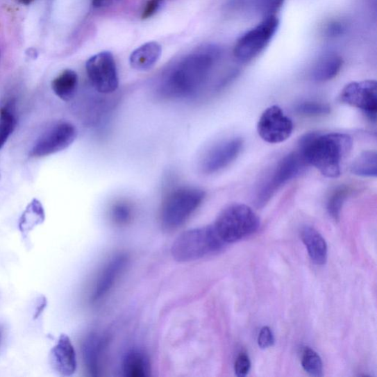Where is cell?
Returning a JSON list of instances; mask_svg holds the SVG:
<instances>
[{
	"mask_svg": "<svg viewBox=\"0 0 377 377\" xmlns=\"http://www.w3.org/2000/svg\"><path fill=\"white\" fill-rule=\"evenodd\" d=\"M351 137L342 133H309L299 144V152L308 165L318 169L320 173L331 178L342 174V163L352 149Z\"/></svg>",
	"mask_w": 377,
	"mask_h": 377,
	"instance_id": "cell-1",
	"label": "cell"
},
{
	"mask_svg": "<svg viewBox=\"0 0 377 377\" xmlns=\"http://www.w3.org/2000/svg\"><path fill=\"white\" fill-rule=\"evenodd\" d=\"M217 53L213 49L180 66L163 82L160 95L168 99H179L196 93L208 77Z\"/></svg>",
	"mask_w": 377,
	"mask_h": 377,
	"instance_id": "cell-2",
	"label": "cell"
},
{
	"mask_svg": "<svg viewBox=\"0 0 377 377\" xmlns=\"http://www.w3.org/2000/svg\"><path fill=\"white\" fill-rule=\"evenodd\" d=\"M205 192L199 187L183 186L169 192L160 210V222L165 231H174L184 225L201 205Z\"/></svg>",
	"mask_w": 377,
	"mask_h": 377,
	"instance_id": "cell-3",
	"label": "cell"
},
{
	"mask_svg": "<svg viewBox=\"0 0 377 377\" xmlns=\"http://www.w3.org/2000/svg\"><path fill=\"white\" fill-rule=\"evenodd\" d=\"M226 246L213 225L192 228L174 241L171 253L181 262L196 261L220 251Z\"/></svg>",
	"mask_w": 377,
	"mask_h": 377,
	"instance_id": "cell-4",
	"label": "cell"
},
{
	"mask_svg": "<svg viewBox=\"0 0 377 377\" xmlns=\"http://www.w3.org/2000/svg\"><path fill=\"white\" fill-rule=\"evenodd\" d=\"M212 225L219 237L226 245L258 232L260 221L249 206L234 203L226 206Z\"/></svg>",
	"mask_w": 377,
	"mask_h": 377,
	"instance_id": "cell-5",
	"label": "cell"
},
{
	"mask_svg": "<svg viewBox=\"0 0 377 377\" xmlns=\"http://www.w3.org/2000/svg\"><path fill=\"white\" fill-rule=\"evenodd\" d=\"M279 26L276 16L265 17L256 27L243 34L234 47L235 57L248 62L258 57L269 44Z\"/></svg>",
	"mask_w": 377,
	"mask_h": 377,
	"instance_id": "cell-6",
	"label": "cell"
},
{
	"mask_svg": "<svg viewBox=\"0 0 377 377\" xmlns=\"http://www.w3.org/2000/svg\"><path fill=\"white\" fill-rule=\"evenodd\" d=\"M307 165L298 150L284 157L278 164L271 176L261 187L257 198L258 208H262L279 188L299 176Z\"/></svg>",
	"mask_w": 377,
	"mask_h": 377,
	"instance_id": "cell-7",
	"label": "cell"
},
{
	"mask_svg": "<svg viewBox=\"0 0 377 377\" xmlns=\"http://www.w3.org/2000/svg\"><path fill=\"white\" fill-rule=\"evenodd\" d=\"M78 137L76 127L69 122H60L35 141L29 153L32 158H43L67 149Z\"/></svg>",
	"mask_w": 377,
	"mask_h": 377,
	"instance_id": "cell-8",
	"label": "cell"
},
{
	"mask_svg": "<svg viewBox=\"0 0 377 377\" xmlns=\"http://www.w3.org/2000/svg\"><path fill=\"white\" fill-rule=\"evenodd\" d=\"M86 69L90 81L97 92L106 94L118 89V72L112 53L104 51L93 56L87 60Z\"/></svg>",
	"mask_w": 377,
	"mask_h": 377,
	"instance_id": "cell-9",
	"label": "cell"
},
{
	"mask_svg": "<svg viewBox=\"0 0 377 377\" xmlns=\"http://www.w3.org/2000/svg\"><path fill=\"white\" fill-rule=\"evenodd\" d=\"M343 103L360 109L370 120L376 122L377 114V83L367 80L346 85L340 95Z\"/></svg>",
	"mask_w": 377,
	"mask_h": 377,
	"instance_id": "cell-10",
	"label": "cell"
},
{
	"mask_svg": "<svg viewBox=\"0 0 377 377\" xmlns=\"http://www.w3.org/2000/svg\"><path fill=\"white\" fill-rule=\"evenodd\" d=\"M293 131V121L278 106L266 108L258 124V135L262 140L270 144L286 141L290 137Z\"/></svg>",
	"mask_w": 377,
	"mask_h": 377,
	"instance_id": "cell-11",
	"label": "cell"
},
{
	"mask_svg": "<svg viewBox=\"0 0 377 377\" xmlns=\"http://www.w3.org/2000/svg\"><path fill=\"white\" fill-rule=\"evenodd\" d=\"M242 138H233L215 146L203 157L201 169L205 174H213L232 164L243 148Z\"/></svg>",
	"mask_w": 377,
	"mask_h": 377,
	"instance_id": "cell-12",
	"label": "cell"
},
{
	"mask_svg": "<svg viewBox=\"0 0 377 377\" xmlns=\"http://www.w3.org/2000/svg\"><path fill=\"white\" fill-rule=\"evenodd\" d=\"M128 261V257L126 253H118L108 261L97 278L91 297L92 303H99L106 296L126 269Z\"/></svg>",
	"mask_w": 377,
	"mask_h": 377,
	"instance_id": "cell-13",
	"label": "cell"
},
{
	"mask_svg": "<svg viewBox=\"0 0 377 377\" xmlns=\"http://www.w3.org/2000/svg\"><path fill=\"white\" fill-rule=\"evenodd\" d=\"M51 361L54 369L60 375L70 376L75 374L77 369L76 351L67 335H60L51 350Z\"/></svg>",
	"mask_w": 377,
	"mask_h": 377,
	"instance_id": "cell-14",
	"label": "cell"
},
{
	"mask_svg": "<svg viewBox=\"0 0 377 377\" xmlns=\"http://www.w3.org/2000/svg\"><path fill=\"white\" fill-rule=\"evenodd\" d=\"M344 65V60L336 53H326L321 56L313 65L311 78L318 83L329 81L335 78Z\"/></svg>",
	"mask_w": 377,
	"mask_h": 377,
	"instance_id": "cell-15",
	"label": "cell"
},
{
	"mask_svg": "<svg viewBox=\"0 0 377 377\" xmlns=\"http://www.w3.org/2000/svg\"><path fill=\"white\" fill-rule=\"evenodd\" d=\"M301 238L311 260L315 265H325L328 255L327 244L318 231L310 226H303L301 230Z\"/></svg>",
	"mask_w": 377,
	"mask_h": 377,
	"instance_id": "cell-16",
	"label": "cell"
},
{
	"mask_svg": "<svg viewBox=\"0 0 377 377\" xmlns=\"http://www.w3.org/2000/svg\"><path fill=\"white\" fill-rule=\"evenodd\" d=\"M105 344V338L94 333L88 335L83 343L82 352L84 363L92 376L99 375Z\"/></svg>",
	"mask_w": 377,
	"mask_h": 377,
	"instance_id": "cell-17",
	"label": "cell"
},
{
	"mask_svg": "<svg viewBox=\"0 0 377 377\" xmlns=\"http://www.w3.org/2000/svg\"><path fill=\"white\" fill-rule=\"evenodd\" d=\"M162 46L156 42L145 43L136 49L130 56V65L137 71L152 69L162 56Z\"/></svg>",
	"mask_w": 377,
	"mask_h": 377,
	"instance_id": "cell-18",
	"label": "cell"
},
{
	"mask_svg": "<svg viewBox=\"0 0 377 377\" xmlns=\"http://www.w3.org/2000/svg\"><path fill=\"white\" fill-rule=\"evenodd\" d=\"M18 124L17 104L14 99L4 101L0 106V150L15 132Z\"/></svg>",
	"mask_w": 377,
	"mask_h": 377,
	"instance_id": "cell-19",
	"label": "cell"
},
{
	"mask_svg": "<svg viewBox=\"0 0 377 377\" xmlns=\"http://www.w3.org/2000/svg\"><path fill=\"white\" fill-rule=\"evenodd\" d=\"M78 86V76L74 70L65 69L51 83L54 94L63 101L68 102L75 97Z\"/></svg>",
	"mask_w": 377,
	"mask_h": 377,
	"instance_id": "cell-20",
	"label": "cell"
},
{
	"mask_svg": "<svg viewBox=\"0 0 377 377\" xmlns=\"http://www.w3.org/2000/svg\"><path fill=\"white\" fill-rule=\"evenodd\" d=\"M45 220L43 205L38 199H33L28 205L19 219V229L24 238H26L31 231L41 225Z\"/></svg>",
	"mask_w": 377,
	"mask_h": 377,
	"instance_id": "cell-21",
	"label": "cell"
},
{
	"mask_svg": "<svg viewBox=\"0 0 377 377\" xmlns=\"http://www.w3.org/2000/svg\"><path fill=\"white\" fill-rule=\"evenodd\" d=\"M123 372L126 377L149 376L151 364L148 357L140 350L128 351L124 360Z\"/></svg>",
	"mask_w": 377,
	"mask_h": 377,
	"instance_id": "cell-22",
	"label": "cell"
},
{
	"mask_svg": "<svg viewBox=\"0 0 377 377\" xmlns=\"http://www.w3.org/2000/svg\"><path fill=\"white\" fill-rule=\"evenodd\" d=\"M350 171L361 177H376L377 154L374 151H367L359 155L351 163Z\"/></svg>",
	"mask_w": 377,
	"mask_h": 377,
	"instance_id": "cell-23",
	"label": "cell"
},
{
	"mask_svg": "<svg viewBox=\"0 0 377 377\" xmlns=\"http://www.w3.org/2000/svg\"><path fill=\"white\" fill-rule=\"evenodd\" d=\"M301 365L310 376L319 377L323 376V362L317 352L310 347L303 351Z\"/></svg>",
	"mask_w": 377,
	"mask_h": 377,
	"instance_id": "cell-24",
	"label": "cell"
},
{
	"mask_svg": "<svg viewBox=\"0 0 377 377\" xmlns=\"http://www.w3.org/2000/svg\"><path fill=\"white\" fill-rule=\"evenodd\" d=\"M296 111L301 115L318 117L329 115L331 112V108L326 103L306 101L297 105Z\"/></svg>",
	"mask_w": 377,
	"mask_h": 377,
	"instance_id": "cell-25",
	"label": "cell"
},
{
	"mask_svg": "<svg viewBox=\"0 0 377 377\" xmlns=\"http://www.w3.org/2000/svg\"><path fill=\"white\" fill-rule=\"evenodd\" d=\"M111 217L113 222L118 226L128 224L133 217L131 206L126 201H118L112 206Z\"/></svg>",
	"mask_w": 377,
	"mask_h": 377,
	"instance_id": "cell-26",
	"label": "cell"
},
{
	"mask_svg": "<svg viewBox=\"0 0 377 377\" xmlns=\"http://www.w3.org/2000/svg\"><path fill=\"white\" fill-rule=\"evenodd\" d=\"M349 190L345 187L337 189L332 194L328 202L327 210L331 217L337 221L340 212H342L343 204L348 196Z\"/></svg>",
	"mask_w": 377,
	"mask_h": 377,
	"instance_id": "cell-27",
	"label": "cell"
},
{
	"mask_svg": "<svg viewBox=\"0 0 377 377\" xmlns=\"http://www.w3.org/2000/svg\"><path fill=\"white\" fill-rule=\"evenodd\" d=\"M285 0H253V7L258 13L265 17L276 16Z\"/></svg>",
	"mask_w": 377,
	"mask_h": 377,
	"instance_id": "cell-28",
	"label": "cell"
},
{
	"mask_svg": "<svg viewBox=\"0 0 377 377\" xmlns=\"http://www.w3.org/2000/svg\"><path fill=\"white\" fill-rule=\"evenodd\" d=\"M166 6L165 0H149L142 11V19H148L159 13Z\"/></svg>",
	"mask_w": 377,
	"mask_h": 377,
	"instance_id": "cell-29",
	"label": "cell"
},
{
	"mask_svg": "<svg viewBox=\"0 0 377 377\" xmlns=\"http://www.w3.org/2000/svg\"><path fill=\"white\" fill-rule=\"evenodd\" d=\"M251 366L249 357L244 352H242L235 363V374L239 377L246 376L250 371Z\"/></svg>",
	"mask_w": 377,
	"mask_h": 377,
	"instance_id": "cell-30",
	"label": "cell"
},
{
	"mask_svg": "<svg viewBox=\"0 0 377 377\" xmlns=\"http://www.w3.org/2000/svg\"><path fill=\"white\" fill-rule=\"evenodd\" d=\"M346 31L345 24L339 20H333L328 22L324 28V33L327 37L335 38Z\"/></svg>",
	"mask_w": 377,
	"mask_h": 377,
	"instance_id": "cell-31",
	"label": "cell"
},
{
	"mask_svg": "<svg viewBox=\"0 0 377 377\" xmlns=\"http://www.w3.org/2000/svg\"><path fill=\"white\" fill-rule=\"evenodd\" d=\"M274 342V336L269 326L262 327L258 337L259 346L262 349H265L273 346Z\"/></svg>",
	"mask_w": 377,
	"mask_h": 377,
	"instance_id": "cell-32",
	"label": "cell"
},
{
	"mask_svg": "<svg viewBox=\"0 0 377 377\" xmlns=\"http://www.w3.org/2000/svg\"><path fill=\"white\" fill-rule=\"evenodd\" d=\"M47 301L44 296H41L38 299L37 305L35 310L33 319H38L40 317V315L43 313L44 310L47 308Z\"/></svg>",
	"mask_w": 377,
	"mask_h": 377,
	"instance_id": "cell-33",
	"label": "cell"
},
{
	"mask_svg": "<svg viewBox=\"0 0 377 377\" xmlns=\"http://www.w3.org/2000/svg\"><path fill=\"white\" fill-rule=\"evenodd\" d=\"M113 0H92V6L95 8H101L111 5Z\"/></svg>",
	"mask_w": 377,
	"mask_h": 377,
	"instance_id": "cell-34",
	"label": "cell"
},
{
	"mask_svg": "<svg viewBox=\"0 0 377 377\" xmlns=\"http://www.w3.org/2000/svg\"><path fill=\"white\" fill-rule=\"evenodd\" d=\"M17 1L22 5L29 6L34 1V0H17Z\"/></svg>",
	"mask_w": 377,
	"mask_h": 377,
	"instance_id": "cell-35",
	"label": "cell"
},
{
	"mask_svg": "<svg viewBox=\"0 0 377 377\" xmlns=\"http://www.w3.org/2000/svg\"><path fill=\"white\" fill-rule=\"evenodd\" d=\"M2 338H3V331H2L1 328H0V345H1Z\"/></svg>",
	"mask_w": 377,
	"mask_h": 377,
	"instance_id": "cell-36",
	"label": "cell"
},
{
	"mask_svg": "<svg viewBox=\"0 0 377 377\" xmlns=\"http://www.w3.org/2000/svg\"><path fill=\"white\" fill-rule=\"evenodd\" d=\"M113 1L116 2V3H119L122 1V0H113Z\"/></svg>",
	"mask_w": 377,
	"mask_h": 377,
	"instance_id": "cell-37",
	"label": "cell"
},
{
	"mask_svg": "<svg viewBox=\"0 0 377 377\" xmlns=\"http://www.w3.org/2000/svg\"><path fill=\"white\" fill-rule=\"evenodd\" d=\"M0 179H1V176H0Z\"/></svg>",
	"mask_w": 377,
	"mask_h": 377,
	"instance_id": "cell-38",
	"label": "cell"
}]
</instances>
